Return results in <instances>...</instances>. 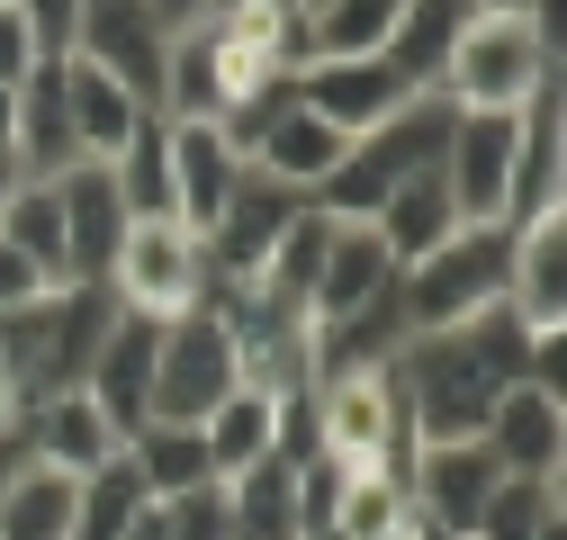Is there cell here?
Wrapping results in <instances>:
<instances>
[{"mask_svg": "<svg viewBox=\"0 0 567 540\" xmlns=\"http://www.w3.org/2000/svg\"><path fill=\"white\" fill-rule=\"evenodd\" d=\"M540 333L514 307H486L468 324H433V333H405L388 352L396 405H405V433L414 442H477L486 415L505 405V387L532 378Z\"/></svg>", "mask_w": 567, "mask_h": 540, "instance_id": "cell-1", "label": "cell"}, {"mask_svg": "<svg viewBox=\"0 0 567 540\" xmlns=\"http://www.w3.org/2000/svg\"><path fill=\"white\" fill-rule=\"evenodd\" d=\"M433 91L442 108H468V117H523L532 100L558 91V37L514 10H468Z\"/></svg>", "mask_w": 567, "mask_h": 540, "instance_id": "cell-2", "label": "cell"}, {"mask_svg": "<svg viewBox=\"0 0 567 540\" xmlns=\"http://www.w3.org/2000/svg\"><path fill=\"white\" fill-rule=\"evenodd\" d=\"M109 315H117L109 289H45V298L10 307V315H0V378H10L28 405L82 387V370H91V352H100Z\"/></svg>", "mask_w": 567, "mask_h": 540, "instance_id": "cell-3", "label": "cell"}, {"mask_svg": "<svg viewBox=\"0 0 567 540\" xmlns=\"http://www.w3.org/2000/svg\"><path fill=\"white\" fill-rule=\"evenodd\" d=\"M514 280V235L505 226H460L442 252H423L396 270V324L405 333H433V324H468L486 307H505Z\"/></svg>", "mask_w": 567, "mask_h": 540, "instance_id": "cell-4", "label": "cell"}, {"mask_svg": "<svg viewBox=\"0 0 567 540\" xmlns=\"http://www.w3.org/2000/svg\"><path fill=\"white\" fill-rule=\"evenodd\" d=\"M244 387V352H235V324L207 289V307L163 324V352H154V396H145V424H207L217 405Z\"/></svg>", "mask_w": 567, "mask_h": 540, "instance_id": "cell-5", "label": "cell"}, {"mask_svg": "<svg viewBox=\"0 0 567 540\" xmlns=\"http://www.w3.org/2000/svg\"><path fill=\"white\" fill-rule=\"evenodd\" d=\"M307 424H316V450L342 459V468H405L414 459V433H405L388 361L379 370H324L307 387Z\"/></svg>", "mask_w": 567, "mask_h": 540, "instance_id": "cell-6", "label": "cell"}, {"mask_svg": "<svg viewBox=\"0 0 567 540\" xmlns=\"http://www.w3.org/2000/svg\"><path fill=\"white\" fill-rule=\"evenodd\" d=\"M442 135H451L442 91L405 100V108H396V117H379L370 135H351V154H342V163H333V180L316 189V208H324V217H370V208H379V198H388L405 172L442 163Z\"/></svg>", "mask_w": 567, "mask_h": 540, "instance_id": "cell-7", "label": "cell"}, {"mask_svg": "<svg viewBox=\"0 0 567 540\" xmlns=\"http://www.w3.org/2000/svg\"><path fill=\"white\" fill-rule=\"evenodd\" d=\"M207 289H217V280H207V252H198L189 226H172V217L126 226V243H117V261H109V298H117V307L172 324V315L207 307Z\"/></svg>", "mask_w": 567, "mask_h": 540, "instance_id": "cell-8", "label": "cell"}, {"mask_svg": "<svg viewBox=\"0 0 567 540\" xmlns=\"http://www.w3.org/2000/svg\"><path fill=\"white\" fill-rule=\"evenodd\" d=\"M298 208H316V198H298L289 180H261V172L244 163V180L226 189L217 226L198 235V252H207V280H217V289H252L261 270H270V252H279V235L298 226Z\"/></svg>", "mask_w": 567, "mask_h": 540, "instance_id": "cell-9", "label": "cell"}, {"mask_svg": "<svg viewBox=\"0 0 567 540\" xmlns=\"http://www.w3.org/2000/svg\"><path fill=\"white\" fill-rule=\"evenodd\" d=\"M514 154H523V117H468V108H451L442 189H451L460 226H505V208H514Z\"/></svg>", "mask_w": 567, "mask_h": 540, "instance_id": "cell-10", "label": "cell"}, {"mask_svg": "<svg viewBox=\"0 0 567 540\" xmlns=\"http://www.w3.org/2000/svg\"><path fill=\"white\" fill-rule=\"evenodd\" d=\"M495 487H505V459H495L486 442H414V459H405L414 522H433V531H451V540L477 531V513H486Z\"/></svg>", "mask_w": 567, "mask_h": 540, "instance_id": "cell-11", "label": "cell"}, {"mask_svg": "<svg viewBox=\"0 0 567 540\" xmlns=\"http://www.w3.org/2000/svg\"><path fill=\"white\" fill-rule=\"evenodd\" d=\"M73 54L100 63V73H117L135 100H163V54H172V28L154 19V0H82L73 19Z\"/></svg>", "mask_w": 567, "mask_h": 540, "instance_id": "cell-12", "label": "cell"}, {"mask_svg": "<svg viewBox=\"0 0 567 540\" xmlns=\"http://www.w3.org/2000/svg\"><path fill=\"white\" fill-rule=\"evenodd\" d=\"M289 91H298L316 117H333L342 135H370L379 117H396L405 100H423V91L396 82V63H388V54H324V63H298Z\"/></svg>", "mask_w": 567, "mask_h": 540, "instance_id": "cell-13", "label": "cell"}, {"mask_svg": "<svg viewBox=\"0 0 567 540\" xmlns=\"http://www.w3.org/2000/svg\"><path fill=\"white\" fill-rule=\"evenodd\" d=\"M54 208H63V252H73V289H109V261L126 243V198H117V172L109 163H73L54 180Z\"/></svg>", "mask_w": 567, "mask_h": 540, "instance_id": "cell-14", "label": "cell"}, {"mask_svg": "<svg viewBox=\"0 0 567 540\" xmlns=\"http://www.w3.org/2000/svg\"><path fill=\"white\" fill-rule=\"evenodd\" d=\"M154 352H163V324H154V315H135V307H117V315H109V333H100V352H91V370H82V396L117 424V442L145 424Z\"/></svg>", "mask_w": 567, "mask_h": 540, "instance_id": "cell-15", "label": "cell"}, {"mask_svg": "<svg viewBox=\"0 0 567 540\" xmlns=\"http://www.w3.org/2000/svg\"><path fill=\"white\" fill-rule=\"evenodd\" d=\"M342 154H351V135H342L333 117H316V108L289 91V100L270 108V126L252 135V154H244V163H252L261 180H289L298 198H316V189L333 180V163H342Z\"/></svg>", "mask_w": 567, "mask_h": 540, "instance_id": "cell-16", "label": "cell"}, {"mask_svg": "<svg viewBox=\"0 0 567 540\" xmlns=\"http://www.w3.org/2000/svg\"><path fill=\"white\" fill-rule=\"evenodd\" d=\"M19 450L37 459V468H63V478H91L100 459H117L126 442H117V424L100 415V405L82 396V387H63V396H37L28 415H19Z\"/></svg>", "mask_w": 567, "mask_h": 540, "instance_id": "cell-17", "label": "cell"}, {"mask_svg": "<svg viewBox=\"0 0 567 540\" xmlns=\"http://www.w3.org/2000/svg\"><path fill=\"white\" fill-rule=\"evenodd\" d=\"M388 289H396V261H388V243H379L361 217H333V243H324V261H316L307 324H342V315L379 307Z\"/></svg>", "mask_w": 567, "mask_h": 540, "instance_id": "cell-18", "label": "cell"}, {"mask_svg": "<svg viewBox=\"0 0 567 540\" xmlns=\"http://www.w3.org/2000/svg\"><path fill=\"white\" fill-rule=\"evenodd\" d=\"M495 459H505V478H558V459H567V405H558V387H505V405L486 415V433H477Z\"/></svg>", "mask_w": 567, "mask_h": 540, "instance_id": "cell-19", "label": "cell"}, {"mask_svg": "<svg viewBox=\"0 0 567 540\" xmlns=\"http://www.w3.org/2000/svg\"><path fill=\"white\" fill-rule=\"evenodd\" d=\"M235 180H244V154L217 135V117H172V217L189 235L217 226V208H226Z\"/></svg>", "mask_w": 567, "mask_h": 540, "instance_id": "cell-20", "label": "cell"}, {"mask_svg": "<svg viewBox=\"0 0 567 540\" xmlns=\"http://www.w3.org/2000/svg\"><path fill=\"white\" fill-rule=\"evenodd\" d=\"M10 154L28 180H63L82 163V135H73V108H63V54H45L37 73L19 82V117H10Z\"/></svg>", "mask_w": 567, "mask_h": 540, "instance_id": "cell-21", "label": "cell"}, {"mask_svg": "<svg viewBox=\"0 0 567 540\" xmlns=\"http://www.w3.org/2000/svg\"><path fill=\"white\" fill-rule=\"evenodd\" d=\"M379 243H388V261L405 270V261H423V252H442L451 235H460V208H451V189H442V163H423V172H405L379 208L361 217Z\"/></svg>", "mask_w": 567, "mask_h": 540, "instance_id": "cell-22", "label": "cell"}, {"mask_svg": "<svg viewBox=\"0 0 567 540\" xmlns=\"http://www.w3.org/2000/svg\"><path fill=\"white\" fill-rule=\"evenodd\" d=\"M505 307H514L532 333H558V324H567V208L514 226V280H505Z\"/></svg>", "mask_w": 567, "mask_h": 540, "instance_id": "cell-23", "label": "cell"}, {"mask_svg": "<svg viewBox=\"0 0 567 540\" xmlns=\"http://www.w3.org/2000/svg\"><path fill=\"white\" fill-rule=\"evenodd\" d=\"M63 108H73V135H82V163H109L126 145V126L145 117V100H135L117 73H100V63L63 54Z\"/></svg>", "mask_w": 567, "mask_h": 540, "instance_id": "cell-24", "label": "cell"}, {"mask_svg": "<svg viewBox=\"0 0 567 540\" xmlns=\"http://www.w3.org/2000/svg\"><path fill=\"white\" fill-rule=\"evenodd\" d=\"M198 433H207V468H217V487H226V478H244V468H261V459L279 450V396L244 378Z\"/></svg>", "mask_w": 567, "mask_h": 540, "instance_id": "cell-25", "label": "cell"}, {"mask_svg": "<svg viewBox=\"0 0 567 540\" xmlns=\"http://www.w3.org/2000/svg\"><path fill=\"white\" fill-rule=\"evenodd\" d=\"M109 172H117V198H126V217L145 226V217H172V117L163 108H145L126 126V145L109 154ZM181 226V217H172Z\"/></svg>", "mask_w": 567, "mask_h": 540, "instance_id": "cell-26", "label": "cell"}, {"mask_svg": "<svg viewBox=\"0 0 567 540\" xmlns=\"http://www.w3.org/2000/svg\"><path fill=\"white\" fill-rule=\"evenodd\" d=\"M126 468L145 478L154 505H163V496H189V487H217L198 424H135V433H126Z\"/></svg>", "mask_w": 567, "mask_h": 540, "instance_id": "cell-27", "label": "cell"}, {"mask_svg": "<svg viewBox=\"0 0 567 540\" xmlns=\"http://www.w3.org/2000/svg\"><path fill=\"white\" fill-rule=\"evenodd\" d=\"M333 540H405L414 531V496H405V468H351L342 505L324 522Z\"/></svg>", "mask_w": 567, "mask_h": 540, "instance_id": "cell-28", "label": "cell"}, {"mask_svg": "<svg viewBox=\"0 0 567 540\" xmlns=\"http://www.w3.org/2000/svg\"><path fill=\"white\" fill-rule=\"evenodd\" d=\"M73 487L63 468H10V487H0V540H73Z\"/></svg>", "mask_w": 567, "mask_h": 540, "instance_id": "cell-29", "label": "cell"}, {"mask_svg": "<svg viewBox=\"0 0 567 540\" xmlns=\"http://www.w3.org/2000/svg\"><path fill=\"white\" fill-rule=\"evenodd\" d=\"M0 243H19L37 261L45 289H73V252H63V208H54V180H19L10 208H0Z\"/></svg>", "mask_w": 567, "mask_h": 540, "instance_id": "cell-30", "label": "cell"}, {"mask_svg": "<svg viewBox=\"0 0 567 540\" xmlns=\"http://www.w3.org/2000/svg\"><path fill=\"white\" fill-rule=\"evenodd\" d=\"M460 19H468V0H405L396 37L379 45V54L396 63V82H405V91H433V82H442V54H451Z\"/></svg>", "mask_w": 567, "mask_h": 540, "instance_id": "cell-31", "label": "cell"}, {"mask_svg": "<svg viewBox=\"0 0 567 540\" xmlns=\"http://www.w3.org/2000/svg\"><path fill=\"white\" fill-rule=\"evenodd\" d=\"M226 540H298V496H289V459H261L244 478H226Z\"/></svg>", "mask_w": 567, "mask_h": 540, "instance_id": "cell-32", "label": "cell"}, {"mask_svg": "<svg viewBox=\"0 0 567 540\" xmlns=\"http://www.w3.org/2000/svg\"><path fill=\"white\" fill-rule=\"evenodd\" d=\"M558 208V91L523 108V154H514V208H505V235L549 217Z\"/></svg>", "mask_w": 567, "mask_h": 540, "instance_id": "cell-33", "label": "cell"}, {"mask_svg": "<svg viewBox=\"0 0 567 540\" xmlns=\"http://www.w3.org/2000/svg\"><path fill=\"white\" fill-rule=\"evenodd\" d=\"M405 19V0H316L307 10V63L324 54H379Z\"/></svg>", "mask_w": 567, "mask_h": 540, "instance_id": "cell-34", "label": "cell"}, {"mask_svg": "<svg viewBox=\"0 0 567 540\" xmlns=\"http://www.w3.org/2000/svg\"><path fill=\"white\" fill-rule=\"evenodd\" d=\"M145 505H154V496H145V478H135L126 450H117V459H100L91 478L73 487V540H117Z\"/></svg>", "mask_w": 567, "mask_h": 540, "instance_id": "cell-35", "label": "cell"}, {"mask_svg": "<svg viewBox=\"0 0 567 540\" xmlns=\"http://www.w3.org/2000/svg\"><path fill=\"white\" fill-rule=\"evenodd\" d=\"M549 531H567L558 522V478H505L486 496V513H477L468 540H549Z\"/></svg>", "mask_w": 567, "mask_h": 540, "instance_id": "cell-36", "label": "cell"}, {"mask_svg": "<svg viewBox=\"0 0 567 540\" xmlns=\"http://www.w3.org/2000/svg\"><path fill=\"white\" fill-rule=\"evenodd\" d=\"M163 522H172V540H226V487L163 496Z\"/></svg>", "mask_w": 567, "mask_h": 540, "instance_id": "cell-37", "label": "cell"}, {"mask_svg": "<svg viewBox=\"0 0 567 540\" xmlns=\"http://www.w3.org/2000/svg\"><path fill=\"white\" fill-rule=\"evenodd\" d=\"M45 63V45H37V28H28V10L19 0H0V91H19L28 73Z\"/></svg>", "mask_w": 567, "mask_h": 540, "instance_id": "cell-38", "label": "cell"}, {"mask_svg": "<svg viewBox=\"0 0 567 540\" xmlns=\"http://www.w3.org/2000/svg\"><path fill=\"white\" fill-rule=\"evenodd\" d=\"M19 10H28V28H37L45 54H73V19H82V0H19Z\"/></svg>", "mask_w": 567, "mask_h": 540, "instance_id": "cell-39", "label": "cell"}, {"mask_svg": "<svg viewBox=\"0 0 567 540\" xmlns=\"http://www.w3.org/2000/svg\"><path fill=\"white\" fill-rule=\"evenodd\" d=\"M28 298H45V280H37V261H28L19 243H0V315H10V307H28Z\"/></svg>", "mask_w": 567, "mask_h": 540, "instance_id": "cell-40", "label": "cell"}, {"mask_svg": "<svg viewBox=\"0 0 567 540\" xmlns=\"http://www.w3.org/2000/svg\"><path fill=\"white\" fill-rule=\"evenodd\" d=\"M154 19H163V28H198L207 0H154Z\"/></svg>", "mask_w": 567, "mask_h": 540, "instance_id": "cell-41", "label": "cell"}, {"mask_svg": "<svg viewBox=\"0 0 567 540\" xmlns=\"http://www.w3.org/2000/svg\"><path fill=\"white\" fill-rule=\"evenodd\" d=\"M19 180H28V172H19V154L0 145V208H10V189H19Z\"/></svg>", "mask_w": 567, "mask_h": 540, "instance_id": "cell-42", "label": "cell"}, {"mask_svg": "<svg viewBox=\"0 0 567 540\" xmlns=\"http://www.w3.org/2000/svg\"><path fill=\"white\" fill-rule=\"evenodd\" d=\"M10 117H19V91H0V145H10Z\"/></svg>", "mask_w": 567, "mask_h": 540, "instance_id": "cell-43", "label": "cell"}, {"mask_svg": "<svg viewBox=\"0 0 567 540\" xmlns=\"http://www.w3.org/2000/svg\"><path fill=\"white\" fill-rule=\"evenodd\" d=\"M298 10H316V0H298Z\"/></svg>", "mask_w": 567, "mask_h": 540, "instance_id": "cell-44", "label": "cell"}]
</instances>
